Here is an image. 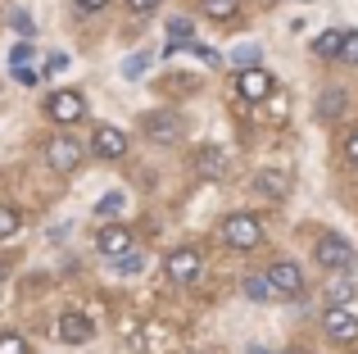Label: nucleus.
Instances as JSON below:
<instances>
[{"label":"nucleus","instance_id":"nucleus-3","mask_svg":"<svg viewBox=\"0 0 358 354\" xmlns=\"http://www.w3.org/2000/svg\"><path fill=\"white\" fill-rule=\"evenodd\" d=\"M45 118H55V123L73 127L87 118V100H82V91H55V96H45Z\"/></svg>","mask_w":358,"mask_h":354},{"label":"nucleus","instance_id":"nucleus-14","mask_svg":"<svg viewBox=\"0 0 358 354\" xmlns=\"http://www.w3.org/2000/svg\"><path fill=\"white\" fill-rule=\"evenodd\" d=\"M327 300H331V309H345L350 300H358V277L354 273H331V282H327Z\"/></svg>","mask_w":358,"mask_h":354},{"label":"nucleus","instance_id":"nucleus-26","mask_svg":"<svg viewBox=\"0 0 358 354\" xmlns=\"http://www.w3.org/2000/svg\"><path fill=\"white\" fill-rule=\"evenodd\" d=\"M336 59L358 64V32H341V55H336Z\"/></svg>","mask_w":358,"mask_h":354},{"label":"nucleus","instance_id":"nucleus-16","mask_svg":"<svg viewBox=\"0 0 358 354\" xmlns=\"http://www.w3.org/2000/svg\"><path fill=\"white\" fill-rule=\"evenodd\" d=\"M345 105H350V100H345V91H341V87L322 91V96H317V118H322V123H336V118L345 114Z\"/></svg>","mask_w":358,"mask_h":354},{"label":"nucleus","instance_id":"nucleus-23","mask_svg":"<svg viewBox=\"0 0 358 354\" xmlns=\"http://www.w3.org/2000/svg\"><path fill=\"white\" fill-rule=\"evenodd\" d=\"M209 18H236L241 14V0H204Z\"/></svg>","mask_w":358,"mask_h":354},{"label":"nucleus","instance_id":"nucleus-11","mask_svg":"<svg viewBox=\"0 0 358 354\" xmlns=\"http://www.w3.org/2000/svg\"><path fill=\"white\" fill-rule=\"evenodd\" d=\"M236 91L245 100H268L272 91H277V78H272L268 69H245L241 78H236Z\"/></svg>","mask_w":358,"mask_h":354},{"label":"nucleus","instance_id":"nucleus-2","mask_svg":"<svg viewBox=\"0 0 358 354\" xmlns=\"http://www.w3.org/2000/svg\"><path fill=\"white\" fill-rule=\"evenodd\" d=\"M218 232H222V241H227L231 250H254L263 241V222L254 218V213H227Z\"/></svg>","mask_w":358,"mask_h":354},{"label":"nucleus","instance_id":"nucleus-6","mask_svg":"<svg viewBox=\"0 0 358 354\" xmlns=\"http://www.w3.org/2000/svg\"><path fill=\"white\" fill-rule=\"evenodd\" d=\"M141 127H145V136H150V141H159V146H177V141H182V118L168 114V109L145 114V118H141Z\"/></svg>","mask_w":358,"mask_h":354},{"label":"nucleus","instance_id":"nucleus-15","mask_svg":"<svg viewBox=\"0 0 358 354\" xmlns=\"http://www.w3.org/2000/svg\"><path fill=\"white\" fill-rule=\"evenodd\" d=\"M254 191H263L268 200H286L290 195V177L281 169H263V173H254Z\"/></svg>","mask_w":358,"mask_h":354},{"label":"nucleus","instance_id":"nucleus-27","mask_svg":"<svg viewBox=\"0 0 358 354\" xmlns=\"http://www.w3.org/2000/svg\"><path fill=\"white\" fill-rule=\"evenodd\" d=\"M0 354H27V341L18 332H0Z\"/></svg>","mask_w":358,"mask_h":354},{"label":"nucleus","instance_id":"nucleus-28","mask_svg":"<svg viewBox=\"0 0 358 354\" xmlns=\"http://www.w3.org/2000/svg\"><path fill=\"white\" fill-rule=\"evenodd\" d=\"M27 59H32V41H18L14 50H9V64H14V69H27Z\"/></svg>","mask_w":358,"mask_h":354},{"label":"nucleus","instance_id":"nucleus-5","mask_svg":"<svg viewBox=\"0 0 358 354\" xmlns=\"http://www.w3.org/2000/svg\"><path fill=\"white\" fill-rule=\"evenodd\" d=\"M322 332L336 341V346H354V341H358V313L331 309V304H327V309H322Z\"/></svg>","mask_w":358,"mask_h":354},{"label":"nucleus","instance_id":"nucleus-9","mask_svg":"<svg viewBox=\"0 0 358 354\" xmlns=\"http://www.w3.org/2000/svg\"><path fill=\"white\" fill-rule=\"evenodd\" d=\"M200 273H204V259H200V250H173V255H168V277H173L177 286L195 282Z\"/></svg>","mask_w":358,"mask_h":354},{"label":"nucleus","instance_id":"nucleus-37","mask_svg":"<svg viewBox=\"0 0 358 354\" xmlns=\"http://www.w3.org/2000/svg\"><path fill=\"white\" fill-rule=\"evenodd\" d=\"M0 282H5V264H0Z\"/></svg>","mask_w":358,"mask_h":354},{"label":"nucleus","instance_id":"nucleus-20","mask_svg":"<svg viewBox=\"0 0 358 354\" xmlns=\"http://www.w3.org/2000/svg\"><path fill=\"white\" fill-rule=\"evenodd\" d=\"M18 227H23V213L9 209V204H0V241H14Z\"/></svg>","mask_w":358,"mask_h":354},{"label":"nucleus","instance_id":"nucleus-30","mask_svg":"<svg viewBox=\"0 0 358 354\" xmlns=\"http://www.w3.org/2000/svg\"><path fill=\"white\" fill-rule=\"evenodd\" d=\"M345 160H350L354 169H358V127H354L350 136H345Z\"/></svg>","mask_w":358,"mask_h":354},{"label":"nucleus","instance_id":"nucleus-32","mask_svg":"<svg viewBox=\"0 0 358 354\" xmlns=\"http://www.w3.org/2000/svg\"><path fill=\"white\" fill-rule=\"evenodd\" d=\"M14 78L23 82V87H36V82H41V73H36V69H14Z\"/></svg>","mask_w":358,"mask_h":354},{"label":"nucleus","instance_id":"nucleus-8","mask_svg":"<svg viewBox=\"0 0 358 354\" xmlns=\"http://www.w3.org/2000/svg\"><path fill=\"white\" fill-rule=\"evenodd\" d=\"M195 173L204 177V182H222V177H231V160L222 146H200L195 150Z\"/></svg>","mask_w":358,"mask_h":354},{"label":"nucleus","instance_id":"nucleus-31","mask_svg":"<svg viewBox=\"0 0 358 354\" xmlns=\"http://www.w3.org/2000/svg\"><path fill=\"white\" fill-rule=\"evenodd\" d=\"M9 23H14V32H23V36H32V18H27V14H23V9H18V14H14V18H9Z\"/></svg>","mask_w":358,"mask_h":354},{"label":"nucleus","instance_id":"nucleus-36","mask_svg":"<svg viewBox=\"0 0 358 354\" xmlns=\"http://www.w3.org/2000/svg\"><path fill=\"white\" fill-rule=\"evenodd\" d=\"M250 354H268V350H263V346H254V350H250Z\"/></svg>","mask_w":358,"mask_h":354},{"label":"nucleus","instance_id":"nucleus-29","mask_svg":"<svg viewBox=\"0 0 358 354\" xmlns=\"http://www.w3.org/2000/svg\"><path fill=\"white\" fill-rule=\"evenodd\" d=\"M182 50H191L195 59H204V64H218V50H213V45H200V41H186Z\"/></svg>","mask_w":358,"mask_h":354},{"label":"nucleus","instance_id":"nucleus-33","mask_svg":"<svg viewBox=\"0 0 358 354\" xmlns=\"http://www.w3.org/2000/svg\"><path fill=\"white\" fill-rule=\"evenodd\" d=\"M164 0H127V9H136V14H150V9H159Z\"/></svg>","mask_w":358,"mask_h":354},{"label":"nucleus","instance_id":"nucleus-22","mask_svg":"<svg viewBox=\"0 0 358 354\" xmlns=\"http://www.w3.org/2000/svg\"><path fill=\"white\" fill-rule=\"evenodd\" d=\"M313 50L322 55V59H336V55H341V32H322L313 41Z\"/></svg>","mask_w":358,"mask_h":354},{"label":"nucleus","instance_id":"nucleus-24","mask_svg":"<svg viewBox=\"0 0 358 354\" xmlns=\"http://www.w3.org/2000/svg\"><path fill=\"white\" fill-rule=\"evenodd\" d=\"M259 55H263V50L250 41V45H236V55H231V59H236V69L245 73V69H259Z\"/></svg>","mask_w":358,"mask_h":354},{"label":"nucleus","instance_id":"nucleus-10","mask_svg":"<svg viewBox=\"0 0 358 354\" xmlns=\"http://www.w3.org/2000/svg\"><path fill=\"white\" fill-rule=\"evenodd\" d=\"M55 332H59V341H64V346H87V341L96 337V323H91L87 313L69 309V313L59 318V327H55Z\"/></svg>","mask_w":358,"mask_h":354},{"label":"nucleus","instance_id":"nucleus-1","mask_svg":"<svg viewBox=\"0 0 358 354\" xmlns=\"http://www.w3.org/2000/svg\"><path fill=\"white\" fill-rule=\"evenodd\" d=\"M313 259L327 268V273H354L358 268V250L341 236V232H322L317 246H313Z\"/></svg>","mask_w":358,"mask_h":354},{"label":"nucleus","instance_id":"nucleus-25","mask_svg":"<svg viewBox=\"0 0 358 354\" xmlns=\"http://www.w3.org/2000/svg\"><path fill=\"white\" fill-rule=\"evenodd\" d=\"M150 69V55L141 50V55H127V59H122V78H141V73Z\"/></svg>","mask_w":358,"mask_h":354},{"label":"nucleus","instance_id":"nucleus-34","mask_svg":"<svg viewBox=\"0 0 358 354\" xmlns=\"http://www.w3.org/2000/svg\"><path fill=\"white\" fill-rule=\"evenodd\" d=\"M105 5H109V0H78L82 14H96V9H105Z\"/></svg>","mask_w":358,"mask_h":354},{"label":"nucleus","instance_id":"nucleus-12","mask_svg":"<svg viewBox=\"0 0 358 354\" xmlns=\"http://www.w3.org/2000/svg\"><path fill=\"white\" fill-rule=\"evenodd\" d=\"M96 250L105 259H122L131 250V232L127 227H118V222H105V227L96 232Z\"/></svg>","mask_w":358,"mask_h":354},{"label":"nucleus","instance_id":"nucleus-17","mask_svg":"<svg viewBox=\"0 0 358 354\" xmlns=\"http://www.w3.org/2000/svg\"><path fill=\"white\" fill-rule=\"evenodd\" d=\"M122 209H127V195H122V191H109V195H100V200H96V218L100 222H105V218L114 222Z\"/></svg>","mask_w":358,"mask_h":354},{"label":"nucleus","instance_id":"nucleus-19","mask_svg":"<svg viewBox=\"0 0 358 354\" xmlns=\"http://www.w3.org/2000/svg\"><path fill=\"white\" fill-rule=\"evenodd\" d=\"M191 32H195V27H191V18H182V14H177V18H168V41H173L168 50H182L186 41H195Z\"/></svg>","mask_w":358,"mask_h":354},{"label":"nucleus","instance_id":"nucleus-4","mask_svg":"<svg viewBox=\"0 0 358 354\" xmlns=\"http://www.w3.org/2000/svg\"><path fill=\"white\" fill-rule=\"evenodd\" d=\"M263 277H268L272 295H286V300H299V295H304V273H299V264H290V259H277Z\"/></svg>","mask_w":358,"mask_h":354},{"label":"nucleus","instance_id":"nucleus-21","mask_svg":"<svg viewBox=\"0 0 358 354\" xmlns=\"http://www.w3.org/2000/svg\"><path fill=\"white\" fill-rule=\"evenodd\" d=\"M114 268H118L122 277H136V273H145V250H136V246H131V250H127V255L118 259Z\"/></svg>","mask_w":358,"mask_h":354},{"label":"nucleus","instance_id":"nucleus-7","mask_svg":"<svg viewBox=\"0 0 358 354\" xmlns=\"http://www.w3.org/2000/svg\"><path fill=\"white\" fill-rule=\"evenodd\" d=\"M45 164H50L55 173H73L82 164V146L73 141V136H50V141H45Z\"/></svg>","mask_w":358,"mask_h":354},{"label":"nucleus","instance_id":"nucleus-35","mask_svg":"<svg viewBox=\"0 0 358 354\" xmlns=\"http://www.w3.org/2000/svg\"><path fill=\"white\" fill-rule=\"evenodd\" d=\"M45 69H50V73H64V69H69V55H50V64H45Z\"/></svg>","mask_w":358,"mask_h":354},{"label":"nucleus","instance_id":"nucleus-13","mask_svg":"<svg viewBox=\"0 0 358 354\" xmlns=\"http://www.w3.org/2000/svg\"><path fill=\"white\" fill-rule=\"evenodd\" d=\"M91 150L100 155V160H122L127 155V132L122 127H96V136H91Z\"/></svg>","mask_w":358,"mask_h":354},{"label":"nucleus","instance_id":"nucleus-18","mask_svg":"<svg viewBox=\"0 0 358 354\" xmlns=\"http://www.w3.org/2000/svg\"><path fill=\"white\" fill-rule=\"evenodd\" d=\"M245 295H250L254 304H272V300H277V295H272V286H268V277H263V273H250V277H245Z\"/></svg>","mask_w":358,"mask_h":354}]
</instances>
